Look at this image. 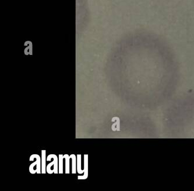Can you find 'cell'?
I'll use <instances>...</instances> for the list:
<instances>
[{"label":"cell","mask_w":194,"mask_h":191,"mask_svg":"<svg viewBox=\"0 0 194 191\" xmlns=\"http://www.w3.org/2000/svg\"><path fill=\"white\" fill-rule=\"evenodd\" d=\"M58 158H59V165H58L59 171H58V173L59 174H63V158H64L63 155L60 154Z\"/></svg>","instance_id":"8"},{"label":"cell","mask_w":194,"mask_h":191,"mask_svg":"<svg viewBox=\"0 0 194 191\" xmlns=\"http://www.w3.org/2000/svg\"><path fill=\"white\" fill-rule=\"evenodd\" d=\"M70 157L72 159V174H76L77 172V157L75 155L71 154Z\"/></svg>","instance_id":"5"},{"label":"cell","mask_w":194,"mask_h":191,"mask_svg":"<svg viewBox=\"0 0 194 191\" xmlns=\"http://www.w3.org/2000/svg\"><path fill=\"white\" fill-rule=\"evenodd\" d=\"M46 150L42 151V174H46Z\"/></svg>","instance_id":"4"},{"label":"cell","mask_w":194,"mask_h":191,"mask_svg":"<svg viewBox=\"0 0 194 191\" xmlns=\"http://www.w3.org/2000/svg\"><path fill=\"white\" fill-rule=\"evenodd\" d=\"M64 158L65 159V174H69V159L71 157L68 154H65Z\"/></svg>","instance_id":"7"},{"label":"cell","mask_w":194,"mask_h":191,"mask_svg":"<svg viewBox=\"0 0 194 191\" xmlns=\"http://www.w3.org/2000/svg\"><path fill=\"white\" fill-rule=\"evenodd\" d=\"M84 175L83 176H78V180H86L88 177V155H84Z\"/></svg>","instance_id":"3"},{"label":"cell","mask_w":194,"mask_h":191,"mask_svg":"<svg viewBox=\"0 0 194 191\" xmlns=\"http://www.w3.org/2000/svg\"><path fill=\"white\" fill-rule=\"evenodd\" d=\"M51 158H53L54 160L53 162L49 164L47 166L46 171L48 174H51L53 173L54 174H58V157L55 154H50L47 157V160L50 161Z\"/></svg>","instance_id":"2"},{"label":"cell","mask_w":194,"mask_h":191,"mask_svg":"<svg viewBox=\"0 0 194 191\" xmlns=\"http://www.w3.org/2000/svg\"><path fill=\"white\" fill-rule=\"evenodd\" d=\"M34 158H36V161L33 163L32 164H30L29 167V171L31 174H34L35 173L37 174H41V164H40V157L38 154H33L30 157V161H33Z\"/></svg>","instance_id":"1"},{"label":"cell","mask_w":194,"mask_h":191,"mask_svg":"<svg viewBox=\"0 0 194 191\" xmlns=\"http://www.w3.org/2000/svg\"><path fill=\"white\" fill-rule=\"evenodd\" d=\"M81 155L78 154L77 155V172L78 174H82L85 172L84 169H81Z\"/></svg>","instance_id":"6"}]
</instances>
